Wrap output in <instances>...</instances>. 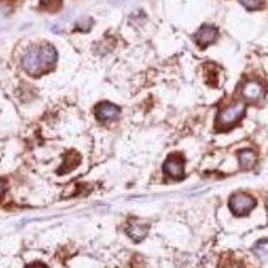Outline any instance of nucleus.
<instances>
[{
  "mask_svg": "<svg viewBox=\"0 0 268 268\" xmlns=\"http://www.w3.org/2000/svg\"><path fill=\"white\" fill-rule=\"evenodd\" d=\"M57 50L51 44H42L39 47H31L25 54L21 66L27 74L32 77H39L43 73L51 70L57 63Z\"/></svg>",
  "mask_w": 268,
  "mask_h": 268,
  "instance_id": "nucleus-1",
  "label": "nucleus"
},
{
  "mask_svg": "<svg viewBox=\"0 0 268 268\" xmlns=\"http://www.w3.org/2000/svg\"><path fill=\"white\" fill-rule=\"evenodd\" d=\"M245 113V105L243 102H236L233 105L228 106L226 109H222L217 116L216 120V127L219 130H227L236 124L237 121H240L244 117Z\"/></svg>",
  "mask_w": 268,
  "mask_h": 268,
  "instance_id": "nucleus-2",
  "label": "nucleus"
},
{
  "mask_svg": "<svg viewBox=\"0 0 268 268\" xmlns=\"http://www.w3.org/2000/svg\"><path fill=\"white\" fill-rule=\"evenodd\" d=\"M228 205L235 216H245L255 208L256 201L247 193H235L231 196Z\"/></svg>",
  "mask_w": 268,
  "mask_h": 268,
  "instance_id": "nucleus-3",
  "label": "nucleus"
},
{
  "mask_svg": "<svg viewBox=\"0 0 268 268\" xmlns=\"http://www.w3.org/2000/svg\"><path fill=\"white\" fill-rule=\"evenodd\" d=\"M185 160L180 154H170L164 163V173L172 178H183Z\"/></svg>",
  "mask_w": 268,
  "mask_h": 268,
  "instance_id": "nucleus-4",
  "label": "nucleus"
},
{
  "mask_svg": "<svg viewBox=\"0 0 268 268\" xmlns=\"http://www.w3.org/2000/svg\"><path fill=\"white\" fill-rule=\"evenodd\" d=\"M120 113V107L110 102H101L96 107L97 120L101 121V122H110V121L117 120Z\"/></svg>",
  "mask_w": 268,
  "mask_h": 268,
  "instance_id": "nucleus-5",
  "label": "nucleus"
},
{
  "mask_svg": "<svg viewBox=\"0 0 268 268\" xmlns=\"http://www.w3.org/2000/svg\"><path fill=\"white\" fill-rule=\"evenodd\" d=\"M241 96L247 102H258L264 97V87L256 81H247L241 88Z\"/></svg>",
  "mask_w": 268,
  "mask_h": 268,
  "instance_id": "nucleus-6",
  "label": "nucleus"
},
{
  "mask_svg": "<svg viewBox=\"0 0 268 268\" xmlns=\"http://www.w3.org/2000/svg\"><path fill=\"white\" fill-rule=\"evenodd\" d=\"M217 35H219V31L216 27L213 26H201L200 30L196 32V43H197V46L201 47V49H205V47H208L209 44L215 42L216 39H217Z\"/></svg>",
  "mask_w": 268,
  "mask_h": 268,
  "instance_id": "nucleus-7",
  "label": "nucleus"
},
{
  "mask_svg": "<svg viewBox=\"0 0 268 268\" xmlns=\"http://www.w3.org/2000/svg\"><path fill=\"white\" fill-rule=\"evenodd\" d=\"M149 226L141 221H133L129 224V227L126 228V233L134 241H141L146 235H148Z\"/></svg>",
  "mask_w": 268,
  "mask_h": 268,
  "instance_id": "nucleus-8",
  "label": "nucleus"
},
{
  "mask_svg": "<svg viewBox=\"0 0 268 268\" xmlns=\"http://www.w3.org/2000/svg\"><path fill=\"white\" fill-rule=\"evenodd\" d=\"M239 163L243 169H250L256 163V154L250 149H244L239 152Z\"/></svg>",
  "mask_w": 268,
  "mask_h": 268,
  "instance_id": "nucleus-9",
  "label": "nucleus"
},
{
  "mask_svg": "<svg viewBox=\"0 0 268 268\" xmlns=\"http://www.w3.org/2000/svg\"><path fill=\"white\" fill-rule=\"evenodd\" d=\"M254 254L258 258L263 259L268 256V240H260L259 243H256V245L254 247Z\"/></svg>",
  "mask_w": 268,
  "mask_h": 268,
  "instance_id": "nucleus-10",
  "label": "nucleus"
},
{
  "mask_svg": "<svg viewBox=\"0 0 268 268\" xmlns=\"http://www.w3.org/2000/svg\"><path fill=\"white\" fill-rule=\"evenodd\" d=\"M40 7L50 12H55L62 7V0H40Z\"/></svg>",
  "mask_w": 268,
  "mask_h": 268,
  "instance_id": "nucleus-11",
  "label": "nucleus"
},
{
  "mask_svg": "<svg viewBox=\"0 0 268 268\" xmlns=\"http://www.w3.org/2000/svg\"><path fill=\"white\" fill-rule=\"evenodd\" d=\"M240 3L247 10H259L263 4V0H240Z\"/></svg>",
  "mask_w": 268,
  "mask_h": 268,
  "instance_id": "nucleus-12",
  "label": "nucleus"
},
{
  "mask_svg": "<svg viewBox=\"0 0 268 268\" xmlns=\"http://www.w3.org/2000/svg\"><path fill=\"white\" fill-rule=\"evenodd\" d=\"M25 268H47V265H44L43 263H32V264H29V265H26Z\"/></svg>",
  "mask_w": 268,
  "mask_h": 268,
  "instance_id": "nucleus-13",
  "label": "nucleus"
},
{
  "mask_svg": "<svg viewBox=\"0 0 268 268\" xmlns=\"http://www.w3.org/2000/svg\"><path fill=\"white\" fill-rule=\"evenodd\" d=\"M4 191H6V181L3 178H0V197L3 196Z\"/></svg>",
  "mask_w": 268,
  "mask_h": 268,
  "instance_id": "nucleus-14",
  "label": "nucleus"
}]
</instances>
